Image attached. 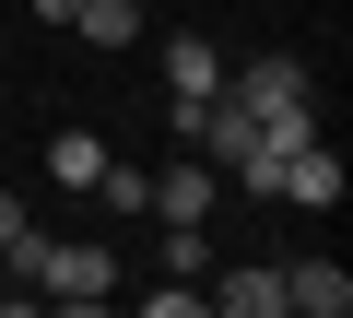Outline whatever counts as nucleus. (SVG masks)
Returning a JSON list of instances; mask_svg holds the SVG:
<instances>
[{
	"label": "nucleus",
	"mask_w": 353,
	"mask_h": 318,
	"mask_svg": "<svg viewBox=\"0 0 353 318\" xmlns=\"http://www.w3.org/2000/svg\"><path fill=\"white\" fill-rule=\"evenodd\" d=\"M94 201H106V212H153V177H141V166H118V153H106V166H94Z\"/></svg>",
	"instance_id": "10"
},
{
	"label": "nucleus",
	"mask_w": 353,
	"mask_h": 318,
	"mask_svg": "<svg viewBox=\"0 0 353 318\" xmlns=\"http://www.w3.org/2000/svg\"><path fill=\"white\" fill-rule=\"evenodd\" d=\"M71 36H83V48H141V0H83Z\"/></svg>",
	"instance_id": "8"
},
{
	"label": "nucleus",
	"mask_w": 353,
	"mask_h": 318,
	"mask_svg": "<svg viewBox=\"0 0 353 318\" xmlns=\"http://www.w3.org/2000/svg\"><path fill=\"white\" fill-rule=\"evenodd\" d=\"M71 12H83V0H36V24H71Z\"/></svg>",
	"instance_id": "13"
},
{
	"label": "nucleus",
	"mask_w": 353,
	"mask_h": 318,
	"mask_svg": "<svg viewBox=\"0 0 353 318\" xmlns=\"http://www.w3.org/2000/svg\"><path fill=\"white\" fill-rule=\"evenodd\" d=\"M271 201H306V212H330V201H341V153H330V141H294Z\"/></svg>",
	"instance_id": "4"
},
{
	"label": "nucleus",
	"mask_w": 353,
	"mask_h": 318,
	"mask_svg": "<svg viewBox=\"0 0 353 318\" xmlns=\"http://www.w3.org/2000/svg\"><path fill=\"white\" fill-rule=\"evenodd\" d=\"M12 236H24V201H12V189H0V248H12Z\"/></svg>",
	"instance_id": "12"
},
{
	"label": "nucleus",
	"mask_w": 353,
	"mask_h": 318,
	"mask_svg": "<svg viewBox=\"0 0 353 318\" xmlns=\"http://www.w3.org/2000/svg\"><path fill=\"white\" fill-rule=\"evenodd\" d=\"M201 95H224V48L212 36H165V106H201Z\"/></svg>",
	"instance_id": "3"
},
{
	"label": "nucleus",
	"mask_w": 353,
	"mask_h": 318,
	"mask_svg": "<svg viewBox=\"0 0 353 318\" xmlns=\"http://www.w3.org/2000/svg\"><path fill=\"white\" fill-rule=\"evenodd\" d=\"M201 306L212 318H283V271H224V283H201Z\"/></svg>",
	"instance_id": "6"
},
{
	"label": "nucleus",
	"mask_w": 353,
	"mask_h": 318,
	"mask_svg": "<svg viewBox=\"0 0 353 318\" xmlns=\"http://www.w3.org/2000/svg\"><path fill=\"white\" fill-rule=\"evenodd\" d=\"M236 106H248V118L306 106V59H248V71H236Z\"/></svg>",
	"instance_id": "5"
},
{
	"label": "nucleus",
	"mask_w": 353,
	"mask_h": 318,
	"mask_svg": "<svg viewBox=\"0 0 353 318\" xmlns=\"http://www.w3.org/2000/svg\"><path fill=\"white\" fill-rule=\"evenodd\" d=\"M36 283H48L59 306H106V295H118V259H106V248H36Z\"/></svg>",
	"instance_id": "2"
},
{
	"label": "nucleus",
	"mask_w": 353,
	"mask_h": 318,
	"mask_svg": "<svg viewBox=\"0 0 353 318\" xmlns=\"http://www.w3.org/2000/svg\"><path fill=\"white\" fill-rule=\"evenodd\" d=\"M165 271L201 283V271H212V236H201V224H165Z\"/></svg>",
	"instance_id": "11"
},
{
	"label": "nucleus",
	"mask_w": 353,
	"mask_h": 318,
	"mask_svg": "<svg viewBox=\"0 0 353 318\" xmlns=\"http://www.w3.org/2000/svg\"><path fill=\"white\" fill-rule=\"evenodd\" d=\"M283 306H306V318H341V306H353V271H341V259H294V271H283Z\"/></svg>",
	"instance_id": "7"
},
{
	"label": "nucleus",
	"mask_w": 353,
	"mask_h": 318,
	"mask_svg": "<svg viewBox=\"0 0 353 318\" xmlns=\"http://www.w3.org/2000/svg\"><path fill=\"white\" fill-rule=\"evenodd\" d=\"M94 166H106L94 130H59V141H48V177H59V189H94Z\"/></svg>",
	"instance_id": "9"
},
{
	"label": "nucleus",
	"mask_w": 353,
	"mask_h": 318,
	"mask_svg": "<svg viewBox=\"0 0 353 318\" xmlns=\"http://www.w3.org/2000/svg\"><path fill=\"white\" fill-rule=\"evenodd\" d=\"M224 201V166L212 153H176V166H153V224H201Z\"/></svg>",
	"instance_id": "1"
}]
</instances>
